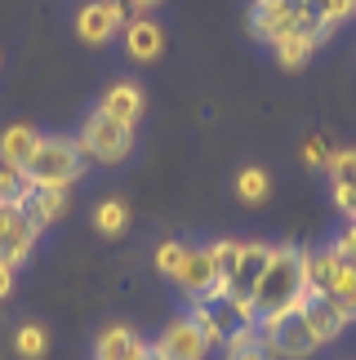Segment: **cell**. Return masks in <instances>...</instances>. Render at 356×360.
Segmentation results:
<instances>
[{
  "instance_id": "6da1fadb",
  "label": "cell",
  "mask_w": 356,
  "mask_h": 360,
  "mask_svg": "<svg viewBox=\"0 0 356 360\" xmlns=\"http://www.w3.org/2000/svg\"><path fill=\"white\" fill-rule=\"evenodd\" d=\"M307 294V281H303V249L294 245H276L272 249V262L263 271V281H258L250 307L258 321H267V316H276L285 307H298V298Z\"/></svg>"
},
{
  "instance_id": "7a4b0ae2",
  "label": "cell",
  "mask_w": 356,
  "mask_h": 360,
  "mask_svg": "<svg viewBox=\"0 0 356 360\" xmlns=\"http://www.w3.org/2000/svg\"><path fill=\"white\" fill-rule=\"evenodd\" d=\"M89 156L80 151V143L72 138H40L32 165H27V183H40V187H72L80 183V174H85Z\"/></svg>"
},
{
  "instance_id": "3957f363",
  "label": "cell",
  "mask_w": 356,
  "mask_h": 360,
  "mask_svg": "<svg viewBox=\"0 0 356 360\" xmlns=\"http://www.w3.org/2000/svg\"><path fill=\"white\" fill-rule=\"evenodd\" d=\"M80 151H85L89 160H98V165H120L129 156V147H134V124L125 120H116V116H107L103 107L94 112L85 124H80Z\"/></svg>"
},
{
  "instance_id": "277c9868",
  "label": "cell",
  "mask_w": 356,
  "mask_h": 360,
  "mask_svg": "<svg viewBox=\"0 0 356 360\" xmlns=\"http://www.w3.org/2000/svg\"><path fill=\"white\" fill-rule=\"evenodd\" d=\"M258 329H263V338H267V347L276 360H307V356L321 352L317 334H312V325L303 321L298 307H285L276 316H267V321H258Z\"/></svg>"
},
{
  "instance_id": "5b68a950",
  "label": "cell",
  "mask_w": 356,
  "mask_h": 360,
  "mask_svg": "<svg viewBox=\"0 0 356 360\" xmlns=\"http://www.w3.org/2000/svg\"><path fill=\"white\" fill-rule=\"evenodd\" d=\"M125 22H129L125 0H89V5L76 13V36L85 40V45H103V40H112L116 32H125Z\"/></svg>"
},
{
  "instance_id": "8992f818",
  "label": "cell",
  "mask_w": 356,
  "mask_h": 360,
  "mask_svg": "<svg viewBox=\"0 0 356 360\" xmlns=\"http://www.w3.org/2000/svg\"><path fill=\"white\" fill-rule=\"evenodd\" d=\"M152 352H156L160 360H205L210 342H205L201 325L191 321V316H178L174 325H165V334L152 342Z\"/></svg>"
},
{
  "instance_id": "52a82bcc",
  "label": "cell",
  "mask_w": 356,
  "mask_h": 360,
  "mask_svg": "<svg viewBox=\"0 0 356 360\" xmlns=\"http://www.w3.org/2000/svg\"><path fill=\"white\" fill-rule=\"evenodd\" d=\"M250 32L267 45L285 40L290 32H303V0H281V5H254Z\"/></svg>"
},
{
  "instance_id": "ba28073f",
  "label": "cell",
  "mask_w": 356,
  "mask_h": 360,
  "mask_svg": "<svg viewBox=\"0 0 356 360\" xmlns=\"http://www.w3.org/2000/svg\"><path fill=\"white\" fill-rule=\"evenodd\" d=\"M67 205H72V187H40V183H32L23 191L18 210H23V218L36 231H45L49 223H58V218L67 214Z\"/></svg>"
},
{
  "instance_id": "9c48e42d",
  "label": "cell",
  "mask_w": 356,
  "mask_h": 360,
  "mask_svg": "<svg viewBox=\"0 0 356 360\" xmlns=\"http://www.w3.org/2000/svg\"><path fill=\"white\" fill-rule=\"evenodd\" d=\"M272 249H276V245L250 240V245H245V254H241V262H236V276H231L227 285H218V289H223L227 298H236V302H250L258 281H263V271H267V262H272Z\"/></svg>"
},
{
  "instance_id": "30bf717a",
  "label": "cell",
  "mask_w": 356,
  "mask_h": 360,
  "mask_svg": "<svg viewBox=\"0 0 356 360\" xmlns=\"http://www.w3.org/2000/svg\"><path fill=\"white\" fill-rule=\"evenodd\" d=\"M36 236L40 231L23 218L18 205H5V210H0V258L5 262H13V267L27 262V254L36 249Z\"/></svg>"
},
{
  "instance_id": "8fae6325",
  "label": "cell",
  "mask_w": 356,
  "mask_h": 360,
  "mask_svg": "<svg viewBox=\"0 0 356 360\" xmlns=\"http://www.w3.org/2000/svg\"><path fill=\"white\" fill-rule=\"evenodd\" d=\"M298 311H303V321L312 325V334H317L321 347H325V342H334V338L348 329V316L334 307L330 294H312V289H307V294L298 298Z\"/></svg>"
},
{
  "instance_id": "7c38bea8",
  "label": "cell",
  "mask_w": 356,
  "mask_h": 360,
  "mask_svg": "<svg viewBox=\"0 0 356 360\" xmlns=\"http://www.w3.org/2000/svg\"><path fill=\"white\" fill-rule=\"evenodd\" d=\"M174 285L183 289L191 302H196V298H210L214 289H218V276H214L210 254H205V249H187V258H183V267H178Z\"/></svg>"
},
{
  "instance_id": "4fadbf2b",
  "label": "cell",
  "mask_w": 356,
  "mask_h": 360,
  "mask_svg": "<svg viewBox=\"0 0 356 360\" xmlns=\"http://www.w3.org/2000/svg\"><path fill=\"white\" fill-rule=\"evenodd\" d=\"M120 36H125V49H129L134 63H152V58H160V49H165V32H160L147 13H134Z\"/></svg>"
},
{
  "instance_id": "5bb4252c",
  "label": "cell",
  "mask_w": 356,
  "mask_h": 360,
  "mask_svg": "<svg viewBox=\"0 0 356 360\" xmlns=\"http://www.w3.org/2000/svg\"><path fill=\"white\" fill-rule=\"evenodd\" d=\"M143 356H147V342L129 325H107L94 342V360H143Z\"/></svg>"
},
{
  "instance_id": "9a60e30c",
  "label": "cell",
  "mask_w": 356,
  "mask_h": 360,
  "mask_svg": "<svg viewBox=\"0 0 356 360\" xmlns=\"http://www.w3.org/2000/svg\"><path fill=\"white\" fill-rule=\"evenodd\" d=\"M40 138L45 134H36V124H9V129L0 134V165L27 169L32 156H36V147H40Z\"/></svg>"
},
{
  "instance_id": "2e32d148",
  "label": "cell",
  "mask_w": 356,
  "mask_h": 360,
  "mask_svg": "<svg viewBox=\"0 0 356 360\" xmlns=\"http://www.w3.org/2000/svg\"><path fill=\"white\" fill-rule=\"evenodd\" d=\"M338 258L330 254V249H303V281L312 294H330L334 281H338Z\"/></svg>"
},
{
  "instance_id": "e0dca14e",
  "label": "cell",
  "mask_w": 356,
  "mask_h": 360,
  "mask_svg": "<svg viewBox=\"0 0 356 360\" xmlns=\"http://www.w3.org/2000/svg\"><path fill=\"white\" fill-rule=\"evenodd\" d=\"M103 112L116 116V120H125V124H139V116H143V89L134 85V80H120V85H112L103 94Z\"/></svg>"
},
{
  "instance_id": "ac0fdd59",
  "label": "cell",
  "mask_w": 356,
  "mask_h": 360,
  "mask_svg": "<svg viewBox=\"0 0 356 360\" xmlns=\"http://www.w3.org/2000/svg\"><path fill=\"white\" fill-rule=\"evenodd\" d=\"M223 360H276L267 347V338H263V329H236L227 342H223Z\"/></svg>"
},
{
  "instance_id": "d6986e66",
  "label": "cell",
  "mask_w": 356,
  "mask_h": 360,
  "mask_svg": "<svg viewBox=\"0 0 356 360\" xmlns=\"http://www.w3.org/2000/svg\"><path fill=\"white\" fill-rule=\"evenodd\" d=\"M312 49H317V36H307V32H290L285 40H276V63L285 67V72H298V67H307Z\"/></svg>"
},
{
  "instance_id": "ffe728a7",
  "label": "cell",
  "mask_w": 356,
  "mask_h": 360,
  "mask_svg": "<svg viewBox=\"0 0 356 360\" xmlns=\"http://www.w3.org/2000/svg\"><path fill=\"white\" fill-rule=\"evenodd\" d=\"M205 254H210V262H214L218 285H227L231 276H236V262H241V254H245V240H214Z\"/></svg>"
},
{
  "instance_id": "44dd1931",
  "label": "cell",
  "mask_w": 356,
  "mask_h": 360,
  "mask_svg": "<svg viewBox=\"0 0 356 360\" xmlns=\"http://www.w3.org/2000/svg\"><path fill=\"white\" fill-rule=\"evenodd\" d=\"M13 352H18V360H45V352H49L45 325H23L13 334Z\"/></svg>"
},
{
  "instance_id": "7402d4cb",
  "label": "cell",
  "mask_w": 356,
  "mask_h": 360,
  "mask_svg": "<svg viewBox=\"0 0 356 360\" xmlns=\"http://www.w3.org/2000/svg\"><path fill=\"white\" fill-rule=\"evenodd\" d=\"M94 227H98L103 236H120V231L129 227V205L125 200H103L98 210H94Z\"/></svg>"
},
{
  "instance_id": "603a6c76",
  "label": "cell",
  "mask_w": 356,
  "mask_h": 360,
  "mask_svg": "<svg viewBox=\"0 0 356 360\" xmlns=\"http://www.w3.org/2000/svg\"><path fill=\"white\" fill-rule=\"evenodd\" d=\"M267 191H272V178L267 169H258V165H250V169H241L236 174V196L245 205H258V200H267Z\"/></svg>"
},
{
  "instance_id": "cb8c5ba5",
  "label": "cell",
  "mask_w": 356,
  "mask_h": 360,
  "mask_svg": "<svg viewBox=\"0 0 356 360\" xmlns=\"http://www.w3.org/2000/svg\"><path fill=\"white\" fill-rule=\"evenodd\" d=\"M330 298H334V307L343 311V316H348V325H352V321H356V262L338 271V281H334V289H330Z\"/></svg>"
},
{
  "instance_id": "d4e9b609",
  "label": "cell",
  "mask_w": 356,
  "mask_h": 360,
  "mask_svg": "<svg viewBox=\"0 0 356 360\" xmlns=\"http://www.w3.org/2000/svg\"><path fill=\"white\" fill-rule=\"evenodd\" d=\"M325 174H330L334 187H352L356 183V147H338L330 165H325Z\"/></svg>"
},
{
  "instance_id": "484cf974",
  "label": "cell",
  "mask_w": 356,
  "mask_h": 360,
  "mask_svg": "<svg viewBox=\"0 0 356 360\" xmlns=\"http://www.w3.org/2000/svg\"><path fill=\"white\" fill-rule=\"evenodd\" d=\"M183 258H187V245H178V240H160L156 245V271L160 276H178V267H183Z\"/></svg>"
},
{
  "instance_id": "4316f807",
  "label": "cell",
  "mask_w": 356,
  "mask_h": 360,
  "mask_svg": "<svg viewBox=\"0 0 356 360\" xmlns=\"http://www.w3.org/2000/svg\"><path fill=\"white\" fill-rule=\"evenodd\" d=\"M27 187H32V183H27L23 169H9V165H0V200H5V205H18Z\"/></svg>"
},
{
  "instance_id": "83f0119b",
  "label": "cell",
  "mask_w": 356,
  "mask_h": 360,
  "mask_svg": "<svg viewBox=\"0 0 356 360\" xmlns=\"http://www.w3.org/2000/svg\"><path fill=\"white\" fill-rule=\"evenodd\" d=\"M330 156H334V147L325 143L321 134H312L307 143H303V165H307V169H325V165H330Z\"/></svg>"
},
{
  "instance_id": "f1b7e54d",
  "label": "cell",
  "mask_w": 356,
  "mask_h": 360,
  "mask_svg": "<svg viewBox=\"0 0 356 360\" xmlns=\"http://www.w3.org/2000/svg\"><path fill=\"white\" fill-rule=\"evenodd\" d=\"M334 205L343 218H356V183L352 187H334Z\"/></svg>"
},
{
  "instance_id": "f546056e",
  "label": "cell",
  "mask_w": 356,
  "mask_h": 360,
  "mask_svg": "<svg viewBox=\"0 0 356 360\" xmlns=\"http://www.w3.org/2000/svg\"><path fill=\"white\" fill-rule=\"evenodd\" d=\"M9 289H13V262L0 258V298H9Z\"/></svg>"
},
{
  "instance_id": "4dcf8cb0",
  "label": "cell",
  "mask_w": 356,
  "mask_h": 360,
  "mask_svg": "<svg viewBox=\"0 0 356 360\" xmlns=\"http://www.w3.org/2000/svg\"><path fill=\"white\" fill-rule=\"evenodd\" d=\"M160 0H125V9H139V13H147V9H156Z\"/></svg>"
},
{
  "instance_id": "1f68e13d",
  "label": "cell",
  "mask_w": 356,
  "mask_h": 360,
  "mask_svg": "<svg viewBox=\"0 0 356 360\" xmlns=\"http://www.w3.org/2000/svg\"><path fill=\"white\" fill-rule=\"evenodd\" d=\"M348 236H352V240H356V218H352V227H348Z\"/></svg>"
},
{
  "instance_id": "d6a6232c",
  "label": "cell",
  "mask_w": 356,
  "mask_h": 360,
  "mask_svg": "<svg viewBox=\"0 0 356 360\" xmlns=\"http://www.w3.org/2000/svg\"><path fill=\"white\" fill-rule=\"evenodd\" d=\"M143 360H160V356H156V352H152V347H147V356H143Z\"/></svg>"
},
{
  "instance_id": "836d02e7",
  "label": "cell",
  "mask_w": 356,
  "mask_h": 360,
  "mask_svg": "<svg viewBox=\"0 0 356 360\" xmlns=\"http://www.w3.org/2000/svg\"><path fill=\"white\" fill-rule=\"evenodd\" d=\"M254 5H281V0H254Z\"/></svg>"
}]
</instances>
